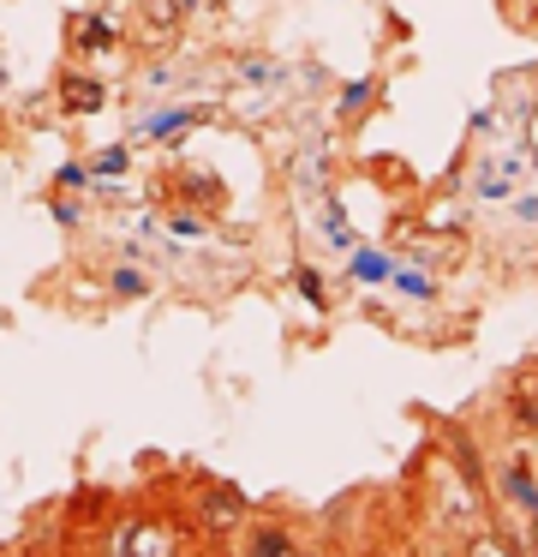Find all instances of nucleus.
<instances>
[{"label": "nucleus", "mask_w": 538, "mask_h": 557, "mask_svg": "<svg viewBox=\"0 0 538 557\" xmlns=\"http://www.w3.org/2000/svg\"><path fill=\"white\" fill-rule=\"evenodd\" d=\"M120 557H174V540H167L162 528H143L138 540H132L126 552H120Z\"/></svg>", "instance_id": "nucleus-1"}, {"label": "nucleus", "mask_w": 538, "mask_h": 557, "mask_svg": "<svg viewBox=\"0 0 538 557\" xmlns=\"http://www.w3.org/2000/svg\"><path fill=\"white\" fill-rule=\"evenodd\" d=\"M251 557H293V540L281 528H258L251 533Z\"/></svg>", "instance_id": "nucleus-2"}, {"label": "nucleus", "mask_w": 538, "mask_h": 557, "mask_svg": "<svg viewBox=\"0 0 538 557\" xmlns=\"http://www.w3.org/2000/svg\"><path fill=\"white\" fill-rule=\"evenodd\" d=\"M293 282H299V294H305L311 306H329V300H323V276H317V270H299Z\"/></svg>", "instance_id": "nucleus-7"}, {"label": "nucleus", "mask_w": 538, "mask_h": 557, "mask_svg": "<svg viewBox=\"0 0 538 557\" xmlns=\"http://www.w3.org/2000/svg\"><path fill=\"white\" fill-rule=\"evenodd\" d=\"M143 7H150V18H143V30H150V37H167V30H174V0H143Z\"/></svg>", "instance_id": "nucleus-5"}, {"label": "nucleus", "mask_w": 538, "mask_h": 557, "mask_svg": "<svg viewBox=\"0 0 538 557\" xmlns=\"http://www.w3.org/2000/svg\"><path fill=\"white\" fill-rule=\"evenodd\" d=\"M108 37H114V30H108V25H84V42H90V49H102Z\"/></svg>", "instance_id": "nucleus-12"}, {"label": "nucleus", "mask_w": 538, "mask_h": 557, "mask_svg": "<svg viewBox=\"0 0 538 557\" xmlns=\"http://www.w3.org/2000/svg\"><path fill=\"white\" fill-rule=\"evenodd\" d=\"M96 169H102V174H120V169H126V150H108V157L96 162Z\"/></svg>", "instance_id": "nucleus-11"}, {"label": "nucleus", "mask_w": 538, "mask_h": 557, "mask_svg": "<svg viewBox=\"0 0 538 557\" xmlns=\"http://www.w3.org/2000/svg\"><path fill=\"white\" fill-rule=\"evenodd\" d=\"M389 276H395V288L413 294V300H425V294H430V282H425V276H413V270H389Z\"/></svg>", "instance_id": "nucleus-6"}, {"label": "nucleus", "mask_w": 538, "mask_h": 557, "mask_svg": "<svg viewBox=\"0 0 538 557\" xmlns=\"http://www.w3.org/2000/svg\"><path fill=\"white\" fill-rule=\"evenodd\" d=\"M293 557H311V552H293Z\"/></svg>", "instance_id": "nucleus-13"}, {"label": "nucleus", "mask_w": 538, "mask_h": 557, "mask_svg": "<svg viewBox=\"0 0 538 557\" xmlns=\"http://www.w3.org/2000/svg\"><path fill=\"white\" fill-rule=\"evenodd\" d=\"M353 270H359V276H365V282L389 276V264H383V258H371V252H359V258H353Z\"/></svg>", "instance_id": "nucleus-9"}, {"label": "nucleus", "mask_w": 538, "mask_h": 557, "mask_svg": "<svg viewBox=\"0 0 538 557\" xmlns=\"http://www.w3.org/2000/svg\"><path fill=\"white\" fill-rule=\"evenodd\" d=\"M60 97H66L72 109H78V114H90L96 102H102V90H96L90 78H66V85H60Z\"/></svg>", "instance_id": "nucleus-3"}, {"label": "nucleus", "mask_w": 538, "mask_h": 557, "mask_svg": "<svg viewBox=\"0 0 538 557\" xmlns=\"http://www.w3.org/2000/svg\"><path fill=\"white\" fill-rule=\"evenodd\" d=\"M365 102H371V85H347L341 90V109L347 114H365Z\"/></svg>", "instance_id": "nucleus-8"}, {"label": "nucleus", "mask_w": 538, "mask_h": 557, "mask_svg": "<svg viewBox=\"0 0 538 557\" xmlns=\"http://www.w3.org/2000/svg\"><path fill=\"white\" fill-rule=\"evenodd\" d=\"M114 294H143V276L138 270H114Z\"/></svg>", "instance_id": "nucleus-10"}, {"label": "nucleus", "mask_w": 538, "mask_h": 557, "mask_svg": "<svg viewBox=\"0 0 538 557\" xmlns=\"http://www.w3.org/2000/svg\"><path fill=\"white\" fill-rule=\"evenodd\" d=\"M234 516H239V497H234V485H215V492H210V521H215V528H227Z\"/></svg>", "instance_id": "nucleus-4"}]
</instances>
